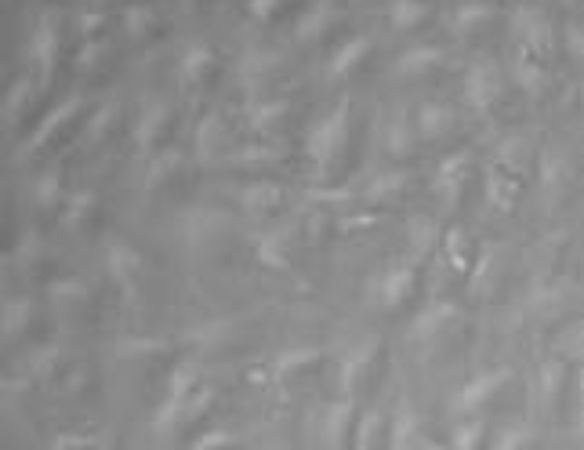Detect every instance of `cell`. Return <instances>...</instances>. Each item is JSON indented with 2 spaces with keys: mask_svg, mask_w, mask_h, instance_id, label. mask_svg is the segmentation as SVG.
<instances>
[{
  "mask_svg": "<svg viewBox=\"0 0 584 450\" xmlns=\"http://www.w3.org/2000/svg\"><path fill=\"white\" fill-rule=\"evenodd\" d=\"M276 8H280V0H251V11L258 15V19H269Z\"/></svg>",
  "mask_w": 584,
  "mask_h": 450,
  "instance_id": "obj_10",
  "label": "cell"
},
{
  "mask_svg": "<svg viewBox=\"0 0 584 450\" xmlns=\"http://www.w3.org/2000/svg\"><path fill=\"white\" fill-rule=\"evenodd\" d=\"M494 91H497V84L490 80V69H487V66H479L476 73L468 77V95L476 98V106H487Z\"/></svg>",
  "mask_w": 584,
  "mask_h": 450,
  "instance_id": "obj_4",
  "label": "cell"
},
{
  "mask_svg": "<svg viewBox=\"0 0 584 450\" xmlns=\"http://www.w3.org/2000/svg\"><path fill=\"white\" fill-rule=\"evenodd\" d=\"M407 280H410V273H396L389 280V287H385V302H400V294L407 291Z\"/></svg>",
  "mask_w": 584,
  "mask_h": 450,
  "instance_id": "obj_8",
  "label": "cell"
},
{
  "mask_svg": "<svg viewBox=\"0 0 584 450\" xmlns=\"http://www.w3.org/2000/svg\"><path fill=\"white\" fill-rule=\"evenodd\" d=\"M367 48H370L367 37L349 40V44H345V48H341L338 55H334V62H331V73H334V77H345V73H349V69L356 66V62H360L363 55H367Z\"/></svg>",
  "mask_w": 584,
  "mask_h": 450,
  "instance_id": "obj_2",
  "label": "cell"
},
{
  "mask_svg": "<svg viewBox=\"0 0 584 450\" xmlns=\"http://www.w3.org/2000/svg\"><path fill=\"white\" fill-rule=\"evenodd\" d=\"M207 69H211V51L207 48H193L189 51V55H185L182 59V73H185V80H200L207 73Z\"/></svg>",
  "mask_w": 584,
  "mask_h": 450,
  "instance_id": "obj_6",
  "label": "cell"
},
{
  "mask_svg": "<svg viewBox=\"0 0 584 450\" xmlns=\"http://www.w3.org/2000/svg\"><path fill=\"white\" fill-rule=\"evenodd\" d=\"M429 15V8L421 4V0H396L389 8V19L400 26V30H410V26H418L421 19Z\"/></svg>",
  "mask_w": 584,
  "mask_h": 450,
  "instance_id": "obj_3",
  "label": "cell"
},
{
  "mask_svg": "<svg viewBox=\"0 0 584 450\" xmlns=\"http://www.w3.org/2000/svg\"><path fill=\"white\" fill-rule=\"evenodd\" d=\"M439 59H443V55H439L436 48H418V51H407V55H403V59H400V73H410V69H414V73H421V69L436 66Z\"/></svg>",
  "mask_w": 584,
  "mask_h": 450,
  "instance_id": "obj_5",
  "label": "cell"
},
{
  "mask_svg": "<svg viewBox=\"0 0 584 450\" xmlns=\"http://www.w3.org/2000/svg\"><path fill=\"white\" fill-rule=\"evenodd\" d=\"M33 59L40 62V73L48 77L51 59H55V26H51V19L40 22L37 33H33Z\"/></svg>",
  "mask_w": 584,
  "mask_h": 450,
  "instance_id": "obj_1",
  "label": "cell"
},
{
  "mask_svg": "<svg viewBox=\"0 0 584 450\" xmlns=\"http://www.w3.org/2000/svg\"><path fill=\"white\" fill-rule=\"evenodd\" d=\"M323 19H327V4H320L316 11H309L305 15V26H302V37H309V33H316L323 26Z\"/></svg>",
  "mask_w": 584,
  "mask_h": 450,
  "instance_id": "obj_9",
  "label": "cell"
},
{
  "mask_svg": "<svg viewBox=\"0 0 584 450\" xmlns=\"http://www.w3.org/2000/svg\"><path fill=\"white\" fill-rule=\"evenodd\" d=\"M483 19H490V8H483V4H476V8L465 4V8H458V15H454L458 26H479Z\"/></svg>",
  "mask_w": 584,
  "mask_h": 450,
  "instance_id": "obj_7",
  "label": "cell"
}]
</instances>
